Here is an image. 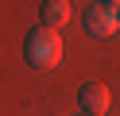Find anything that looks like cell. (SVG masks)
<instances>
[{
    "mask_svg": "<svg viewBox=\"0 0 120 116\" xmlns=\"http://www.w3.org/2000/svg\"><path fill=\"white\" fill-rule=\"evenodd\" d=\"M109 12L116 15V23H120V0H109Z\"/></svg>",
    "mask_w": 120,
    "mask_h": 116,
    "instance_id": "cell-5",
    "label": "cell"
},
{
    "mask_svg": "<svg viewBox=\"0 0 120 116\" xmlns=\"http://www.w3.org/2000/svg\"><path fill=\"white\" fill-rule=\"evenodd\" d=\"M23 58L31 62L35 70H54L58 62H62V35L50 31V27L27 31V39H23Z\"/></svg>",
    "mask_w": 120,
    "mask_h": 116,
    "instance_id": "cell-1",
    "label": "cell"
},
{
    "mask_svg": "<svg viewBox=\"0 0 120 116\" xmlns=\"http://www.w3.org/2000/svg\"><path fill=\"white\" fill-rule=\"evenodd\" d=\"M39 12H43V27H50V31H58L70 19V4H66V0H47Z\"/></svg>",
    "mask_w": 120,
    "mask_h": 116,
    "instance_id": "cell-4",
    "label": "cell"
},
{
    "mask_svg": "<svg viewBox=\"0 0 120 116\" xmlns=\"http://www.w3.org/2000/svg\"><path fill=\"white\" fill-rule=\"evenodd\" d=\"M78 101H81V108H85L89 116H105L109 105H112V93H109L105 81H85V85L78 89Z\"/></svg>",
    "mask_w": 120,
    "mask_h": 116,
    "instance_id": "cell-2",
    "label": "cell"
},
{
    "mask_svg": "<svg viewBox=\"0 0 120 116\" xmlns=\"http://www.w3.org/2000/svg\"><path fill=\"white\" fill-rule=\"evenodd\" d=\"M85 27H89V35L109 39L112 31H120V23H116V15L109 12V4H89L85 8Z\"/></svg>",
    "mask_w": 120,
    "mask_h": 116,
    "instance_id": "cell-3",
    "label": "cell"
}]
</instances>
